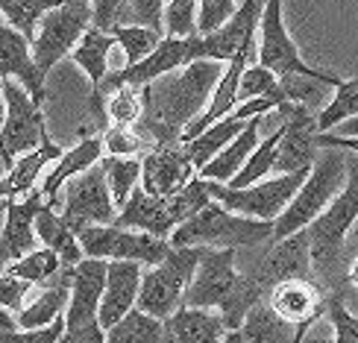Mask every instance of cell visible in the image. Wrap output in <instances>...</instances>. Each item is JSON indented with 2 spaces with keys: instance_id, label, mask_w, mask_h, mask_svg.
<instances>
[{
  "instance_id": "obj_26",
  "label": "cell",
  "mask_w": 358,
  "mask_h": 343,
  "mask_svg": "<svg viewBox=\"0 0 358 343\" xmlns=\"http://www.w3.org/2000/svg\"><path fill=\"white\" fill-rule=\"evenodd\" d=\"M259 129H262V117H252V121L247 124V129L238 136L227 150H223L217 159H212L208 165L197 173V176H203V179H215V182H223V185H229L232 179L244 170V165H247V159L256 153V147L262 144L259 141Z\"/></svg>"
},
{
  "instance_id": "obj_38",
  "label": "cell",
  "mask_w": 358,
  "mask_h": 343,
  "mask_svg": "<svg viewBox=\"0 0 358 343\" xmlns=\"http://www.w3.org/2000/svg\"><path fill=\"white\" fill-rule=\"evenodd\" d=\"M352 117H358V80H344L335 88L332 103L317 115V132L323 136V132L352 121Z\"/></svg>"
},
{
  "instance_id": "obj_22",
  "label": "cell",
  "mask_w": 358,
  "mask_h": 343,
  "mask_svg": "<svg viewBox=\"0 0 358 343\" xmlns=\"http://www.w3.org/2000/svg\"><path fill=\"white\" fill-rule=\"evenodd\" d=\"M103 150H106V141H103V136H85L77 147H71V150L56 161L53 170L44 176V182L38 185L50 208H59V191H62L73 176H80L85 170H92L94 165H100Z\"/></svg>"
},
{
  "instance_id": "obj_29",
  "label": "cell",
  "mask_w": 358,
  "mask_h": 343,
  "mask_svg": "<svg viewBox=\"0 0 358 343\" xmlns=\"http://www.w3.org/2000/svg\"><path fill=\"white\" fill-rule=\"evenodd\" d=\"M112 44H115V36L112 33H103V29L92 27L85 33V38L80 41V48L71 53V62H77L83 71H85V77L92 80L94 85V92L106 82L109 77V53H112Z\"/></svg>"
},
{
  "instance_id": "obj_20",
  "label": "cell",
  "mask_w": 358,
  "mask_h": 343,
  "mask_svg": "<svg viewBox=\"0 0 358 343\" xmlns=\"http://www.w3.org/2000/svg\"><path fill=\"white\" fill-rule=\"evenodd\" d=\"M144 270L147 267L136 261H109V279H106V291H103V302H100L103 329H112V326H117L138 308Z\"/></svg>"
},
{
  "instance_id": "obj_17",
  "label": "cell",
  "mask_w": 358,
  "mask_h": 343,
  "mask_svg": "<svg viewBox=\"0 0 358 343\" xmlns=\"http://www.w3.org/2000/svg\"><path fill=\"white\" fill-rule=\"evenodd\" d=\"M264 6L259 0H244V6L235 12V18L229 24H223L217 33L212 36H197L194 41V62L200 59H212V62H232L241 53L250 36H256V29L262 24Z\"/></svg>"
},
{
  "instance_id": "obj_16",
  "label": "cell",
  "mask_w": 358,
  "mask_h": 343,
  "mask_svg": "<svg viewBox=\"0 0 358 343\" xmlns=\"http://www.w3.org/2000/svg\"><path fill=\"white\" fill-rule=\"evenodd\" d=\"M311 273H315V261H311V241L306 229V232L285 238V241H271V249L264 252V258L259 261V270L252 279L271 293L282 282L311 279Z\"/></svg>"
},
{
  "instance_id": "obj_21",
  "label": "cell",
  "mask_w": 358,
  "mask_h": 343,
  "mask_svg": "<svg viewBox=\"0 0 358 343\" xmlns=\"http://www.w3.org/2000/svg\"><path fill=\"white\" fill-rule=\"evenodd\" d=\"M326 300H329V296H323V291L311 279L282 282V285H276L267 293L271 308L291 326H303L308 320L326 317Z\"/></svg>"
},
{
  "instance_id": "obj_31",
  "label": "cell",
  "mask_w": 358,
  "mask_h": 343,
  "mask_svg": "<svg viewBox=\"0 0 358 343\" xmlns=\"http://www.w3.org/2000/svg\"><path fill=\"white\" fill-rule=\"evenodd\" d=\"M241 335H244L247 343H294L296 326L282 320L264 296V300L250 311V317L244 320Z\"/></svg>"
},
{
  "instance_id": "obj_42",
  "label": "cell",
  "mask_w": 358,
  "mask_h": 343,
  "mask_svg": "<svg viewBox=\"0 0 358 343\" xmlns=\"http://www.w3.org/2000/svg\"><path fill=\"white\" fill-rule=\"evenodd\" d=\"M200 0H168L165 12V33L171 38H194L197 33Z\"/></svg>"
},
{
  "instance_id": "obj_34",
  "label": "cell",
  "mask_w": 358,
  "mask_h": 343,
  "mask_svg": "<svg viewBox=\"0 0 358 343\" xmlns=\"http://www.w3.org/2000/svg\"><path fill=\"white\" fill-rule=\"evenodd\" d=\"M103 168H106L112 200L117 205V212H121V208L129 203L132 191L138 188V179L144 173V161H138L136 156H106L103 159Z\"/></svg>"
},
{
  "instance_id": "obj_51",
  "label": "cell",
  "mask_w": 358,
  "mask_h": 343,
  "mask_svg": "<svg viewBox=\"0 0 358 343\" xmlns=\"http://www.w3.org/2000/svg\"><path fill=\"white\" fill-rule=\"evenodd\" d=\"M317 147H329V150H352L358 156V138H344L335 132H317Z\"/></svg>"
},
{
  "instance_id": "obj_48",
  "label": "cell",
  "mask_w": 358,
  "mask_h": 343,
  "mask_svg": "<svg viewBox=\"0 0 358 343\" xmlns=\"http://www.w3.org/2000/svg\"><path fill=\"white\" fill-rule=\"evenodd\" d=\"M68 332L65 317H59L53 326L44 329H21V332H0V343H59Z\"/></svg>"
},
{
  "instance_id": "obj_33",
  "label": "cell",
  "mask_w": 358,
  "mask_h": 343,
  "mask_svg": "<svg viewBox=\"0 0 358 343\" xmlns=\"http://www.w3.org/2000/svg\"><path fill=\"white\" fill-rule=\"evenodd\" d=\"M65 0H0V9H3V18L9 27H15L27 41H36L38 36V24L48 12L59 9Z\"/></svg>"
},
{
  "instance_id": "obj_46",
  "label": "cell",
  "mask_w": 358,
  "mask_h": 343,
  "mask_svg": "<svg viewBox=\"0 0 358 343\" xmlns=\"http://www.w3.org/2000/svg\"><path fill=\"white\" fill-rule=\"evenodd\" d=\"M103 141H106L109 156H136L138 150L147 147V141L138 136V129H132V126H109L103 132Z\"/></svg>"
},
{
  "instance_id": "obj_36",
  "label": "cell",
  "mask_w": 358,
  "mask_h": 343,
  "mask_svg": "<svg viewBox=\"0 0 358 343\" xmlns=\"http://www.w3.org/2000/svg\"><path fill=\"white\" fill-rule=\"evenodd\" d=\"M279 141H282V126H276L271 136H267L259 147H256V153H252L250 159H247V165H244V170L238 173L232 182H229V188H250V185H259L262 179L273 170V165H276V150H279Z\"/></svg>"
},
{
  "instance_id": "obj_8",
  "label": "cell",
  "mask_w": 358,
  "mask_h": 343,
  "mask_svg": "<svg viewBox=\"0 0 358 343\" xmlns=\"http://www.w3.org/2000/svg\"><path fill=\"white\" fill-rule=\"evenodd\" d=\"M358 220V159L350 161L347 185L335 197V203L308 226V241H311V261H315V273L329 276L341 264V249Z\"/></svg>"
},
{
  "instance_id": "obj_52",
  "label": "cell",
  "mask_w": 358,
  "mask_h": 343,
  "mask_svg": "<svg viewBox=\"0 0 358 343\" xmlns=\"http://www.w3.org/2000/svg\"><path fill=\"white\" fill-rule=\"evenodd\" d=\"M223 343H247L241 332H227V337H223Z\"/></svg>"
},
{
  "instance_id": "obj_43",
  "label": "cell",
  "mask_w": 358,
  "mask_h": 343,
  "mask_svg": "<svg viewBox=\"0 0 358 343\" xmlns=\"http://www.w3.org/2000/svg\"><path fill=\"white\" fill-rule=\"evenodd\" d=\"M282 88H285L288 103H300V106H315L323 100V92L329 88V82L315 80V77H300V73H288V77H279Z\"/></svg>"
},
{
  "instance_id": "obj_7",
  "label": "cell",
  "mask_w": 358,
  "mask_h": 343,
  "mask_svg": "<svg viewBox=\"0 0 358 343\" xmlns=\"http://www.w3.org/2000/svg\"><path fill=\"white\" fill-rule=\"evenodd\" d=\"M311 170L276 176V179H267V182L250 185V188H229L223 182H215V179H206V188H208V197H212L215 203H220L223 208H229V212H235V214L276 223L282 217V212L294 203L296 194H300V188L308 182Z\"/></svg>"
},
{
  "instance_id": "obj_6",
  "label": "cell",
  "mask_w": 358,
  "mask_h": 343,
  "mask_svg": "<svg viewBox=\"0 0 358 343\" xmlns=\"http://www.w3.org/2000/svg\"><path fill=\"white\" fill-rule=\"evenodd\" d=\"M203 252H206V247L173 249L165 264L147 267L144 282H141L138 311H144V314H150L162 323L171 320L176 311L185 305V293L191 288L194 276H197Z\"/></svg>"
},
{
  "instance_id": "obj_53",
  "label": "cell",
  "mask_w": 358,
  "mask_h": 343,
  "mask_svg": "<svg viewBox=\"0 0 358 343\" xmlns=\"http://www.w3.org/2000/svg\"><path fill=\"white\" fill-rule=\"evenodd\" d=\"M350 282H352V288H358V256H355V261L350 264Z\"/></svg>"
},
{
  "instance_id": "obj_37",
  "label": "cell",
  "mask_w": 358,
  "mask_h": 343,
  "mask_svg": "<svg viewBox=\"0 0 358 343\" xmlns=\"http://www.w3.org/2000/svg\"><path fill=\"white\" fill-rule=\"evenodd\" d=\"M112 36H115V41L121 44L124 53H127V68L141 65L144 59L153 56L159 44L168 38V36L156 33V29H150V27H115Z\"/></svg>"
},
{
  "instance_id": "obj_27",
  "label": "cell",
  "mask_w": 358,
  "mask_h": 343,
  "mask_svg": "<svg viewBox=\"0 0 358 343\" xmlns=\"http://www.w3.org/2000/svg\"><path fill=\"white\" fill-rule=\"evenodd\" d=\"M36 232H38V241L41 247L53 249L59 258H62L65 267H77L85 261V252H83V244H80V235L71 229V223L62 217V212L56 208H44L36 220Z\"/></svg>"
},
{
  "instance_id": "obj_1",
  "label": "cell",
  "mask_w": 358,
  "mask_h": 343,
  "mask_svg": "<svg viewBox=\"0 0 358 343\" xmlns=\"http://www.w3.org/2000/svg\"><path fill=\"white\" fill-rule=\"evenodd\" d=\"M223 73H227L223 62L200 59V62L185 65V71L168 73V77L141 88L144 117L136 126L138 136L150 147L182 144L185 129L208 109L206 103L208 97H215Z\"/></svg>"
},
{
  "instance_id": "obj_13",
  "label": "cell",
  "mask_w": 358,
  "mask_h": 343,
  "mask_svg": "<svg viewBox=\"0 0 358 343\" xmlns=\"http://www.w3.org/2000/svg\"><path fill=\"white\" fill-rule=\"evenodd\" d=\"M262 44H259V65L273 71L276 77H288V73H300V77H315L329 82L332 88H338L344 80H338L329 71H317L303 62L296 44L291 41L285 21H282V0H267V6L262 12Z\"/></svg>"
},
{
  "instance_id": "obj_44",
  "label": "cell",
  "mask_w": 358,
  "mask_h": 343,
  "mask_svg": "<svg viewBox=\"0 0 358 343\" xmlns=\"http://www.w3.org/2000/svg\"><path fill=\"white\" fill-rule=\"evenodd\" d=\"M326 320H329L332 332H335L332 343H358V317L344 308L338 293H332L329 300H326Z\"/></svg>"
},
{
  "instance_id": "obj_4",
  "label": "cell",
  "mask_w": 358,
  "mask_h": 343,
  "mask_svg": "<svg viewBox=\"0 0 358 343\" xmlns=\"http://www.w3.org/2000/svg\"><path fill=\"white\" fill-rule=\"evenodd\" d=\"M208 203H212V197H208L206 179H200V176H194V182L185 191H179L176 197H168V200L150 197L144 188H136L129 203L117 212L115 226L138 229V232L171 241V235L182 226L185 220H191L197 212H203Z\"/></svg>"
},
{
  "instance_id": "obj_18",
  "label": "cell",
  "mask_w": 358,
  "mask_h": 343,
  "mask_svg": "<svg viewBox=\"0 0 358 343\" xmlns=\"http://www.w3.org/2000/svg\"><path fill=\"white\" fill-rule=\"evenodd\" d=\"M3 205H6V220H3V244H0V249H3V267H6L38 249L36 220L48 208V200H44L38 188L27 200H3Z\"/></svg>"
},
{
  "instance_id": "obj_49",
  "label": "cell",
  "mask_w": 358,
  "mask_h": 343,
  "mask_svg": "<svg viewBox=\"0 0 358 343\" xmlns=\"http://www.w3.org/2000/svg\"><path fill=\"white\" fill-rule=\"evenodd\" d=\"M94 6V27L103 33H112L117 27V15H121L124 0H88Z\"/></svg>"
},
{
  "instance_id": "obj_12",
  "label": "cell",
  "mask_w": 358,
  "mask_h": 343,
  "mask_svg": "<svg viewBox=\"0 0 358 343\" xmlns=\"http://www.w3.org/2000/svg\"><path fill=\"white\" fill-rule=\"evenodd\" d=\"M62 217L71 223L73 232H83L88 226H115L117 220V205L112 200L106 168L94 165L80 176H73L65 185V200H62Z\"/></svg>"
},
{
  "instance_id": "obj_15",
  "label": "cell",
  "mask_w": 358,
  "mask_h": 343,
  "mask_svg": "<svg viewBox=\"0 0 358 343\" xmlns=\"http://www.w3.org/2000/svg\"><path fill=\"white\" fill-rule=\"evenodd\" d=\"M144 161V173H141V188L150 194V197H176L179 191H185L194 176H197V168L188 159L182 144H162V147H150Z\"/></svg>"
},
{
  "instance_id": "obj_45",
  "label": "cell",
  "mask_w": 358,
  "mask_h": 343,
  "mask_svg": "<svg viewBox=\"0 0 358 343\" xmlns=\"http://www.w3.org/2000/svg\"><path fill=\"white\" fill-rule=\"evenodd\" d=\"M241 6H235V0H200V15H197V33L212 36L223 24H229L235 18V12Z\"/></svg>"
},
{
  "instance_id": "obj_19",
  "label": "cell",
  "mask_w": 358,
  "mask_h": 343,
  "mask_svg": "<svg viewBox=\"0 0 358 343\" xmlns=\"http://www.w3.org/2000/svg\"><path fill=\"white\" fill-rule=\"evenodd\" d=\"M106 279H109V261L85 258L83 264H77V270H73L71 302L65 311L68 329L100 323V302H103V291H106Z\"/></svg>"
},
{
  "instance_id": "obj_5",
  "label": "cell",
  "mask_w": 358,
  "mask_h": 343,
  "mask_svg": "<svg viewBox=\"0 0 358 343\" xmlns=\"http://www.w3.org/2000/svg\"><path fill=\"white\" fill-rule=\"evenodd\" d=\"M350 173V159L344 153H329L315 161L308 182L300 188L294 203L282 212V217L273 223V241H285V238L306 232L326 208L335 203V197L344 191V176Z\"/></svg>"
},
{
  "instance_id": "obj_54",
  "label": "cell",
  "mask_w": 358,
  "mask_h": 343,
  "mask_svg": "<svg viewBox=\"0 0 358 343\" xmlns=\"http://www.w3.org/2000/svg\"><path fill=\"white\" fill-rule=\"evenodd\" d=\"M259 3H262V6H267V0H259Z\"/></svg>"
},
{
  "instance_id": "obj_39",
  "label": "cell",
  "mask_w": 358,
  "mask_h": 343,
  "mask_svg": "<svg viewBox=\"0 0 358 343\" xmlns=\"http://www.w3.org/2000/svg\"><path fill=\"white\" fill-rule=\"evenodd\" d=\"M106 117L112 126H132L136 129L144 117V94L136 85H124L106 97Z\"/></svg>"
},
{
  "instance_id": "obj_3",
  "label": "cell",
  "mask_w": 358,
  "mask_h": 343,
  "mask_svg": "<svg viewBox=\"0 0 358 343\" xmlns=\"http://www.w3.org/2000/svg\"><path fill=\"white\" fill-rule=\"evenodd\" d=\"M264 241H273V223L241 217L215 200L171 235L173 249H188V247L238 249V247H256Z\"/></svg>"
},
{
  "instance_id": "obj_30",
  "label": "cell",
  "mask_w": 358,
  "mask_h": 343,
  "mask_svg": "<svg viewBox=\"0 0 358 343\" xmlns=\"http://www.w3.org/2000/svg\"><path fill=\"white\" fill-rule=\"evenodd\" d=\"M68 302H71V285L38 288L36 296L27 302V308L18 314L21 329H44V326H53L59 317H65Z\"/></svg>"
},
{
  "instance_id": "obj_14",
  "label": "cell",
  "mask_w": 358,
  "mask_h": 343,
  "mask_svg": "<svg viewBox=\"0 0 358 343\" xmlns=\"http://www.w3.org/2000/svg\"><path fill=\"white\" fill-rule=\"evenodd\" d=\"M279 126H282V141L276 150V165L273 170L279 176L300 173L315 168L317 156V115H311L308 106L300 103H282L276 109Z\"/></svg>"
},
{
  "instance_id": "obj_23",
  "label": "cell",
  "mask_w": 358,
  "mask_h": 343,
  "mask_svg": "<svg viewBox=\"0 0 358 343\" xmlns=\"http://www.w3.org/2000/svg\"><path fill=\"white\" fill-rule=\"evenodd\" d=\"M0 50H3V77L18 80L27 88V94L33 97V103L41 109L48 92H44V73L38 71L33 56V41H27L15 27L3 24V48Z\"/></svg>"
},
{
  "instance_id": "obj_11",
  "label": "cell",
  "mask_w": 358,
  "mask_h": 343,
  "mask_svg": "<svg viewBox=\"0 0 358 343\" xmlns=\"http://www.w3.org/2000/svg\"><path fill=\"white\" fill-rule=\"evenodd\" d=\"M80 244L85 258L103 261H136L141 267H159L171 258V241L138 229L121 226H88L80 232Z\"/></svg>"
},
{
  "instance_id": "obj_25",
  "label": "cell",
  "mask_w": 358,
  "mask_h": 343,
  "mask_svg": "<svg viewBox=\"0 0 358 343\" xmlns=\"http://www.w3.org/2000/svg\"><path fill=\"white\" fill-rule=\"evenodd\" d=\"M65 153L59 150V147L50 141L48 147H41L36 153H27L21 156L15 165L3 173V182H0V194H3V200H27L29 194H36V182H38V173L44 170V165H50V161H59Z\"/></svg>"
},
{
  "instance_id": "obj_35",
  "label": "cell",
  "mask_w": 358,
  "mask_h": 343,
  "mask_svg": "<svg viewBox=\"0 0 358 343\" xmlns=\"http://www.w3.org/2000/svg\"><path fill=\"white\" fill-rule=\"evenodd\" d=\"M162 332H165V323L136 308L129 317L106 329V343H159Z\"/></svg>"
},
{
  "instance_id": "obj_24",
  "label": "cell",
  "mask_w": 358,
  "mask_h": 343,
  "mask_svg": "<svg viewBox=\"0 0 358 343\" xmlns=\"http://www.w3.org/2000/svg\"><path fill=\"white\" fill-rule=\"evenodd\" d=\"M227 323L220 311L208 308H188L182 305L171 320H165V335L173 343H223L227 337Z\"/></svg>"
},
{
  "instance_id": "obj_9",
  "label": "cell",
  "mask_w": 358,
  "mask_h": 343,
  "mask_svg": "<svg viewBox=\"0 0 358 343\" xmlns=\"http://www.w3.org/2000/svg\"><path fill=\"white\" fill-rule=\"evenodd\" d=\"M0 88H3V106H6L3 132H0V153H3V170H9L21 156L48 147L50 136L41 109L33 103V97L27 94V88L18 80L3 77Z\"/></svg>"
},
{
  "instance_id": "obj_47",
  "label": "cell",
  "mask_w": 358,
  "mask_h": 343,
  "mask_svg": "<svg viewBox=\"0 0 358 343\" xmlns=\"http://www.w3.org/2000/svg\"><path fill=\"white\" fill-rule=\"evenodd\" d=\"M36 285H29V282L24 279H15V276H0V305H3V311H9V314L18 317L21 311L27 308V296L29 291H33Z\"/></svg>"
},
{
  "instance_id": "obj_32",
  "label": "cell",
  "mask_w": 358,
  "mask_h": 343,
  "mask_svg": "<svg viewBox=\"0 0 358 343\" xmlns=\"http://www.w3.org/2000/svg\"><path fill=\"white\" fill-rule=\"evenodd\" d=\"M62 267H65L62 258H59L53 249L38 247L36 252H29V256H24L21 261L6 264L3 273L15 276V279H24V282H29V285H36V288H48L50 282L62 273Z\"/></svg>"
},
{
  "instance_id": "obj_41",
  "label": "cell",
  "mask_w": 358,
  "mask_h": 343,
  "mask_svg": "<svg viewBox=\"0 0 358 343\" xmlns=\"http://www.w3.org/2000/svg\"><path fill=\"white\" fill-rule=\"evenodd\" d=\"M165 0H124L117 27H150L156 33H165Z\"/></svg>"
},
{
  "instance_id": "obj_40",
  "label": "cell",
  "mask_w": 358,
  "mask_h": 343,
  "mask_svg": "<svg viewBox=\"0 0 358 343\" xmlns=\"http://www.w3.org/2000/svg\"><path fill=\"white\" fill-rule=\"evenodd\" d=\"M259 97L273 100L276 106L288 103L285 88H282L279 77H276L273 71H267V68H262V65L256 62L252 68H247V73H244V80H241V94H238V100L247 103V100H259Z\"/></svg>"
},
{
  "instance_id": "obj_50",
  "label": "cell",
  "mask_w": 358,
  "mask_h": 343,
  "mask_svg": "<svg viewBox=\"0 0 358 343\" xmlns=\"http://www.w3.org/2000/svg\"><path fill=\"white\" fill-rule=\"evenodd\" d=\"M59 343H106V329L100 323L80 326V329H68Z\"/></svg>"
},
{
  "instance_id": "obj_2",
  "label": "cell",
  "mask_w": 358,
  "mask_h": 343,
  "mask_svg": "<svg viewBox=\"0 0 358 343\" xmlns=\"http://www.w3.org/2000/svg\"><path fill=\"white\" fill-rule=\"evenodd\" d=\"M267 296V291L252 276L238 273L235 249H206L197 276L185 293L188 308L220 311L229 332H241L250 311Z\"/></svg>"
},
{
  "instance_id": "obj_10",
  "label": "cell",
  "mask_w": 358,
  "mask_h": 343,
  "mask_svg": "<svg viewBox=\"0 0 358 343\" xmlns=\"http://www.w3.org/2000/svg\"><path fill=\"white\" fill-rule=\"evenodd\" d=\"M92 27H94V6L88 0H65L59 9L44 15L38 24V36L33 41L36 65L44 77L80 48V41Z\"/></svg>"
},
{
  "instance_id": "obj_28",
  "label": "cell",
  "mask_w": 358,
  "mask_h": 343,
  "mask_svg": "<svg viewBox=\"0 0 358 343\" xmlns=\"http://www.w3.org/2000/svg\"><path fill=\"white\" fill-rule=\"evenodd\" d=\"M247 129V124L241 121V117H235V115H229V117H223L220 124H215V126H208L206 132H200L194 141H185L182 147H185V153H188V159L194 161V168H197V173L208 165L212 159H217L227 147L241 136V132Z\"/></svg>"
}]
</instances>
